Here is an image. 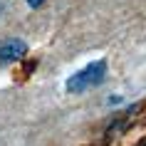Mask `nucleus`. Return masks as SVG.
<instances>
[{
    "mask_svg": "<svg viewBox=\"0 0 146 146\" xmlns=\"http://www.w3.org/2000/svg\"><path fill=\"white\" fill-rule=\"evenodd\" d=\"M107 77V60H94L89 62L84 69H79L77 74H72L67 79V92L69 94H82L87 89L99 87Z\"/></svg>",
    "mask_w": 146,
    "mask_h": 146,
    "instance_id": "1",
    "label": "nucleus"
},
{
    "mask_svg": "<svg viewBox=\"0 0 146 146\" xmlns=\"http://www.w3.org/2000/svg\"><path fill=\"white\" fill-rule=\"evenodd\" d=\"M27 54V42L20 37H8L3 45H0V64H10V62H17Z\"/></svg>",
    "mask_w": 146,
    "mask_h": 146,
    "instance_id": "2",
    "label": "nucleus"
},
{
    "mask_svg": "<svg viewBox=\"0 0 146 146\" xmlns=\"http://www.w3.org/2000/svg\"><path fill=\"white\" fill-rule=\"evenodd\" d=\"M30 8H40V5H45V0H25Z\"/></svg>",
    "mask_w": 146,
    "mask_h": 146,
    "instance_id": "3",
    "label": "nucleus"
},
{
    "mask_svg": "<svg viewBox=\"0 0 146 146\" xmlns=\"http://www.w3.org/2000/svg\"><path fill=\"white\" fill-rule=\"evenodd\" d=\"M139 146H146V139H144V141H139Z\"/></svg>",
    "mask_w": 146,
    "mask_h": 146,
    "instance_id": "4",
    "label": "nucleus"
},
{
    "mask_svg": "<svg viewBox=\"0 0 146 146\" xmlns=\"http://www.w3.org/2000/svg\"><path fill=\"white\" fill-rule=\"evenodd\" d=\"M0 13H3V5H0Z\"/></svg>",
    "mask_w": 146,
    "mask_h": 146,
    "instance_id": "5",
    "label": "nucleus"
}]
</instances>
